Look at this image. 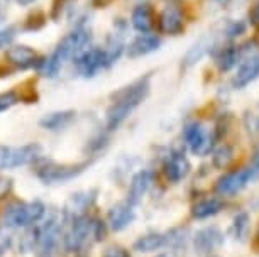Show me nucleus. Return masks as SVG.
I'll use <instances>...</instances> for the list:
<instances>
[{
  "label": "nucleus",
  "mask_w": 259,
  "mask_h": 257,
  "mask_svg": "<svg viewBox=\"0 0 259 257\" xmlns=\"http://www.w3.org/2000/svg\"><path fill=\"white\" fill-rule=\"evenodd\" d=\"M37 152H39V145L36 144L22 145V147L0 145V169L24 166V164L34 161L37 158Z\"/></svg>",
  "instance_id": "nucleus-6"
},
{
  "label": "nucleus",
  "mask_w": 259,
  "mask_h": 257,
  "mask_svg": "<svg viewBox=\"0 0 259 257\" xmlns=\"http://www.w3.org/2000/svg\"><path fill=\"white\" fill-rule=\"evenodd\" d=\"M159 257H173V255H169V254H163V255H159Z\"/></svg>",
  "instance_id": "nucleus-36"
},
{
  "label": "nucleus",
  "mask_w": 259,
  "mask_h": 257,
  "mask_svg": "<svg viewBox=\"0 0 259 257\" xmlns=\"http://www.w3.org/2000/svg\"><path fill=\"white\" fill-rule=\"evenodd\" d=\"M222 208H224V201L222 200H219V198H207V200L198 201L197 205L193 207L192 215L195 218H198V220H203V218L217 215Z\"/></svg>",
  "instance_id": "nucleus-22"
},
{
  "label": "nucleus",
  "mask_w": 259,
  "mask_h": 257,
  "mask_svg": "<svg viewBox=\"0 0 259 257\" xmlns=\"http://www.w3.org/2000/svg\"><path fill=\"white\" fill-rule=\"evenodd\" d=\"M134 220V208L129 201H122L117 203L109 210V224L110 229L119 232L122 229H125L131 222Z\"/></svg>",
  "instance_id": "nucleus-16"
},
{
  "label": "nucleus",
  "mask_w": 259,
  "mask_h": 257,
  "mask_svg": "<svg viewBox=\"0 0 259 257\" xmlns=\"http://www.w3.org/2000/svg\"><path fill=\"white\" fill-rule=\"evenodd\" d=\"M7 60L17 68H32V66H41L42 58L37 55L36 51L31 49L27 46H12L7 51Z\"/></svg>",
  "instance_id": "nucleus-12"
},
{
  "label": "nucleus",
  "mask_w": 259,
  "mask_h": 257,
  "mask_svg": "<svg viewBox=\"0 0 259 257\" xmlns=\"http://www.w3.org/2000/svg\"><path fill=\"white\" fill-rule=\"evenodd\" d=\"M222 244H224V235L215 227L202 229L195 235V249H197L198 254H210L212 250L219 249Z\"/></svg>",
  "instance_id": "nucleus-11"
},
{
  "label": "nucleus",
  "mask_w": 259,
  "mask_h": 257,
  "mask_svg": "<svg viewBox=\"0 0 259 257\" xmlns=\"http://www.w3.org/2000/svg\"><path fill=\"white\" fill-rule=\"evenodd\" d=\"M58 244H60V224L56 218H50L36 237L37 257H55Z\"/></svg>",
  "instance_id": "nucleus-5"
},
{
  "label": "nucleus",
  "mask_w": 259,
  "mask_h": 257,
  "mask_svg": "<svg viewBox=\"0 0 259 257\" xmlns=\"http://www.w3.org/2000/svg\"><path fill=\"white\" fill-rule=\"evenodd\" d=\"M0 255H2V250H0Z\"/></svg>",
  "instance_id": "nucleus-37"
},
{
  "label": "nucleus",
  "mask_w": 259,
  "mask_h": 257,
  "mask_svg": "<svg viewBox=\"0 0 259 257\" xmlns=\"http://www.w3.org/2000/svg\"><path fill=\"white\" fill-rule=\"evenodd\" d=\"M259 178V152L252 158V163L247 168L239 169V171L227 173L217 181L215 190L221 195H236L241 190H244L249 183L256 181Z\"/></svg>",
  "instance_id": "nucleus-3"
},
{
  "label": "nucleus",
  "mask_w": 259,
  "mask_h": 257,
  "mask_svg": "<svg viewBox=\"0 0 259 257\" xmlns=\"http://www.w3.org/2000/svg\"><path fill=\"white\" fill-rule=\"evenodd\" d=\"M242 32H244V24L242 22H234L227 29V36L229 37H236V36H239V34H242Z\"/></svg>",
  "instance_id": "nucleus-31"
},
{
  "label": "nucleus",
  "mask_w": 259,
  "mask_h": 257,
  "mask_svg": "<svg viewBox=\"0 0 259 257\" xmlns=\"http://www.w3.org/2000/svg\"><path fill=\"white\" fill-rule=\"evenodd\" d=\"M104 257H131V254L122 247H109L104 252Z\"/></svg>",
  "instance_id": "nucleus-29"
},
{
  "label": "nucleus",
  "mask_w": 259,
  "mask_h": 257,
  "mask_svg": "<svg viewBox=\"0 0 259 257\" xmlns=\"http://www.w3.org/2000/svg\"><path fill=\"white\" fill-rule=\"evenodd\" d=\"M133 27L136 31H139L141 34H146L149 32L151 29L154 26V16H153V11H151L149 6H139L134 9L133 12Z\"/></svg>",
  "instance_id": "nucleus-20"
},
{
  "label": "nucleus",
  "mask_w": 259,
  "mask_h": 257,
  "mask_svg": "<svg viewBox=\"0 0 259 257\" xmlns=\"http://www.w3.org/2000/svg\"><path fill=\"white\" fill-rule=\"evenodd\" d=\"M153 178H154V174L153 171H149V169H144V171L138 173L133 178L131 186H129V196H127V201H129L131 205L134 207L143 200V196L148 193L151 183H153Z\"/></svg>",
  "instance_id": "nucleus-15"
},
{
  "label": "nucleus",
  "mask_w": 259,
  "mask_h": 257,
  "mask_svg": "<svg viewBox=\"0 0 259 257\" xmlns=\"http://www.w3.org/2000/svg\"><path fill=\"white\" fill-rule=\"evenodd\" d=\"M19 4H21V6H29V4H32L34 0H17Z\"/></svg>",
  "instance_id": "nucleus-34"
},
{
  "label": "nucleus",
  "mask_w": 259,
  "mask_h": 257,
  "mask_svg": "<svg viewBox=\"0 0 259 257\" xmlns=\"http://www.w3.org/2000/svg\"><path fill=\"white\" fill-rule=\"evenodd\" d=\"M95 195H97L95 190L81 191V193L73 195L65 207V215L70 218V220H73V218H76V217H81L83 212L89 210V208L92 207V203L95 201Z\"/></svg>",
  "instance_id": "nucleus-17"
},
{
  "label": "nucleus",
  "mask_w": 259,
  "mask_h": 257,
  "mask_svg": "<svg viewBox=\"0 0 259 257\" xmlns=\"http://www.w3.org/2000/svg\"><path fill=\"white\" fill-rule=\"evenodd\" d=\"M185 140H187L188 147L192 149V152L198 154V156H205L210 152L213 145V137L207 134V130L203 129L202 124H188L185 127Z\"/></svg>",
  "instance_id": "nucleus-10"
},
{
  "label": "nucleus",
  "mask_w": 259,
  "mask_h": 257,
  "mask_svg": "<svg viewBox=\"0 0 259 257\" xmlns=\"http://www.w3.org/2000/svg\"><path fill=\"white\" fill-rule=\"evenodd\" d=\"M12 190V179L0 178V200H4Z\"/></svg>",
  "instance_id": "nucleus-30"
},
{
  "label": "nucleus",
  "mask_w": 259,
  "mask_h": 257,
  "mask_svg": "<svg viewBox=\"0 0 259 257\" xmlns=\"http://www.w3.org/2000/svg\"><path fill=\"white\" fill-rule=\"evenodd\" d=\"M251 22L254 24L256 27H259V4H256L251 12Z\"/></svg>",
  "instance_id": "nucleus-32"
},
{
  "label": "nucleus",
  "mask_w": 259,
  "mask_h": 257,
  "mask_svg": "<svg viewBox=\"0 0 259 257\" xmlns=\"http://www.w3.org/2000/svg\"><path fill=\"white\" fill-rule=\"evenodd\" d=\"M159 44H161L159 37H156L149 32L141 34V36L136 37V39L129 44V47H127V55H129V58L146 56V55H149V53L158 49Z\"/></svg>",
  "instance_id": "nucleus-18"
},
{
  "label": "nucleus",
  "mask_w": 259,
  "mask_h": 257,
  "mask_svg": "<svg viewBox=\"0 0 259 257\" xmlns=\"http://www.w3.org/2000/svg\"><path fill=\"white\" fill-rule=\"evenodd\" d=\"M75 65H76V70L80 71V75L85 76V78H92V76H95L100 70L109 68L102 47L85 49L81 55H78L75 58Z\"/></svg>",
  "instance_id": "nucleus-8"
},
{
  "label": "nucleus",
  "mask_w": 259,
  "mask_h": 257,
  "mask_svg": "<svg viewBox=\"0 0 259 257\" xmlns=\"http://www.w3.org/2000/svg\"><path fill=\"white\" fill-rule=\"evenodd\" d=\"M190 173V163L183 152H173L164 161V174L171 183H178Z\"/></svg>",
  "instance_id": "nucleus-13"
},
{
  "label": "nucleus",
  "mask_w": 259,
  "mask_h": 257,
  "mask_svg": "<svg viewBox=\"0 0 259 257\" xmlns=\"http://www.w3.org/2000/svg\"><path fill=\"white\" fill-rule=\"evenodd\" d=\"M149 81L151 75H146L120 91H117L114 96V104L110 105L109 112H107V130H115L134 112V109H138L143 104L149 93Z\"/></svg>",
  "instance_id": "nucleus-1"
},
{
  "label": "nucleus",
  "mask_w": 259,
  "mask_h": 257,
  "mask_svg": "<svg viewBox=\"0 0 259 257\" xmlns=\"http://www.w3.org/2000/svg\"><path fill=\"white\" fill-rule=\"evenodd\" d=\"M241 55H242V49L239 46H227L219 53L217 56V66L221 71H229L231 68H234L237 65V61L241 60Z\"/></svg>",
  "instance_id": "nucleus-23"
},
{
  "label": "nucleus",
  "mask_w": 259,
  "mask_h": 257,
  "mask_svg": "<svg viewBox=\"0 0 259 257\" xmlns=\"http://www.w3.org/2000/svg\"><path fill=\"white\" fill-rule=\"evenodd\" d=\"M259 76V53L257 55L249 56L247 60H244L241 68L237 70L236 76L232 80L234 88H244L251 81H254Z\"/></svg>",
  "instance_id": "nucleus-14"
},
{
  "label": "nucleus",
  "mask_w": 259,
  "mask_h": 257,
  "mask_svg": "<svg viewBox=\"0 0 259 257\" xmlns=\"http://www.w3.org/2000/svg\"><path fill=\"white\" fill-rule=\"evenodd\" d=\"M232 158H234V152H232V149L229 147V145H222L221 149H217L213 154V164L217 168H227L229 164H231L232 161Z\"/></svg>",
  "instance_id": "nucleus-26"
},
{
  "label": "nucleus",
  "mask_w": 259,
  "mask_h": 257,
  "mask_svg": "<svg viewBox=\"0 0 259 257\" xmlns=\"http://www.w3.org/2000/svg\"><path fill=\"white\" fill-rule=\"evenodd\" d=\"M75 119V112L73 110H63V112H53L48 114L41 119V127L48 130H60L66 127L71 120Z\"/></svg>",
  "instance_id": "nucleus-21"
},
{
  "label": "nucleus",
  "mask_w": 259,
  "mask_h": 257,
  "mask_svg": "<svg viewBox=\"0 0 259 257\" xmlns=\"http://www.w3.org/2000/svg\"><path fill=\"white\" fill-rule=\"evenodd\" d=\"M90 234H94V224H92L90 218H87L85 215L73 218L70 230L66 232V237H65L66 249L78 250L87 242Z\"/></svg>",
  "instance_id": "nucleus-9"
},
{
  "label": "nucleus",
  "mask_w": 259,
  "mask_h": 257,
  "mask_svg": "<svg viewBox=\"0 0 259 257\" xmlns=\"http://www.w3.org/2000/svg\"><path fill=\"white\" fill-rule=\"evenodd\" d=\"M256 247L259 249V229H257V234H256Z\"/></svg>",
  "instance_id": "nucleus-35"
},
{
  "label": "nucleus",
  "mask_w": 259,
  "mask_h": 257,
  "mask_svg": "<svg viewBox=\"0 0 259 257\" xmlns=\"http://www.w3.org/2000/svg\"><path fill=\"white\" fill-rule=\"evenodd\" d=\"M168 244V237L161 235V234H148L144 237H141L139 240H136L134 249L139 252H154L164 247Z\"/></svg>",
  "instance_id": "nucleus-24"
},
{
  "label": "nucleus",
  "mask_w": 259,
  "mask_h": 257,
  "mask_svg": "<svg viewBox=\"0 0 259 257\" xmlns=\"http://www.w3.org/2000/svg\"><path fill=\"white\" fill-rule=\"evenodd\" d=\"M185 24H183V16L178 9L168 7L164 9L163 14L159 16V29L161 32L169 34V36H178L183 31Z\"/></svg>",
  "instance_id": "nucleus-19"
},
{
  "label": "nucleus",
  "mask_w": 259,
  "mask_h": 257,
  "mask_svg": "<svg viewBox=\"0 0 259 257\" xmlns=\"http://www.w3.org/2000/svg\"><path fill=\"white\" fill-rule=\"evenodd\" d=\"M19 101V96L16 91H6V93H0V112L11 109Z\"/></svg>",
  "instance_id": "nucleus-28"
},
{
  "label": "nucleus",
  "mask_w": 259,
  "mask_h": 257,
  "mask_svg": "<svg viewBox=\"0 0 259 257\" xmlns=\"http://www.w3.org/2000/svg\"><path fill=\"white\" fill-rule=\"evenodd\" d=\"M249 234V215L247 213H239V215L234 218L232 224V235L234 239L239 242H244Z\"/></svg>",
  "instance_id": "nucleus-25"
},
{
  "label": "nucleus",
  "mask_w": 259,
  "mask_h": 257,
  "mask_svg": "<svg viewBox=\"0 0 259 257\" xmlns=\"http://www.w3.org/2000/svg\"><path fill=\"white\" fill-rule=\"evenodd\" d=\"M89 44H90V32L81 27L75 29V31L68 34L65 39L56 46L55 53L50 58L42 60L41 66H39L41 75L48 76V78H55L58 73H60L63 63L70 60V58H76L78 55H81L85 49H89Z\"/></svg>",
  "instance_id": "nucleus-2"
},
{
  "label": "nucleus",
  "mask_w": 259,
  "mask_h": 257,
  "mask_svg": "<svg viewBox=\"0 0 259 257\" xmlns=\"http://www.w3.org/2000/svg\"><path fill=\"white\" fill-rule=\"evenodd\" d=\"M16 37V29L14 26H7V24L0 22V49L9 46Z\"/></svg>",
  "instance_id": "nucleus-27"
},
{
  "label": "nucleus",
  "mask_w": 259,
  "mask_h": 257,
  "mask_svg": "<svg viewBox=\"0 0 259 257\" xmlns=\"http://www.w3.org/2000/svg\"><path fill=\"white\" fill-rule=\"evenodd\" d=\"M46 213V208L41 201L16 203L4 212L2 224L6 227H29L41 220Z\"/></svg>",
  "instance_id": "nucleus-4"
},
{
  "label": "nucleus",
  "mask_w": 259,
  "mask_h": 257,
  "mask_svg": "<svg viewBox=\"0 0 259 257\" xmlns=\"http://www.w3.org/2000/svg\"><path fill=\"white\" fill-rule=\"evenodd\" d=\"M87 166H89V163H81L76 164V166L75 164L73 166H60V164L55 163H45L42 166L37 168V176L45 183H63L78 176Z\"/></svg>",
  "instance_id": "nucleus-7"
},
{
  "label": "nucleus",
  "mask_w": 259,
  "mask_h": 257,
  "mask_svg": "<svg viewBox=\"0 0 259 257\" xmlns=\"http://www.w3.org/2000/svg\"><path fill=\"white\" fill-rule=\"evenodd\" d=\"M212 2L219 4V6H227V4H229V0H212Z\"/></svg>",
  "instance_id": "nucleus-33"
}]
</instances>
